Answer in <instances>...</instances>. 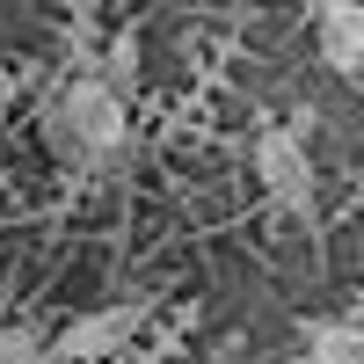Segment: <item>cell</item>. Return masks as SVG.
<instances>
[{"mask_svg": "<svg viewBox=\"0 0 364 364\" xmlns=\"http://www.w3.org/2000/svg\"><path fill=\"white\" fill-rule=\"evenodd\" d=\"M146 328V306L132 299V306H102V314H80L73 328H58V343H51V357L58 364H102V357H117L132 336Z\"/></svg>", "mask_w": 364, "mask_h": 364, "instance_id": "obj_3", "label": "cell"}, {"mask_svg": "<svg viewBox=\"0 0 364 364\" xmlns=\"http://www.w3.org/2000/svg\"><path fill=\"white\" fill-rule=\"evenodd\" d=\"M102 80L117 87V95H132L139 87V37L124 29V37H109V51H102Z\"/></svg>", "mask_w": 364, "mask_h": 364, "instance_id": "obj_6", "label": "cell"}, {"mask_svg": "<svg viewBox=\"0 0 364 364\" xmlns=\"http://www.w3.org/2000/svg\"><path fill=\"white\" fill-rule=\"evenodd\" d=\"M8 95H15V73H0V109H8Z\"/></svg>", "mask_w": 364, "mask_h": 364, "instance_id": "obj_8", "label": "cell"}, {"mask_svg": "<svg viewBox=\"0 0 364 364\" xmlns=\"http://www.w3.org/2000/svg\"><path fill=\"white\" fill-rule=\"evenodd\" d=\"M306 364H364V328L357 321H314L306 328Z\"/></svg>", "mask_w": 364, "mask_h": 364, "instance_id": "obj_5", "label": "cell"}, {"mask_svg": "<svg viewBox=\"0 0 364 364\" xmlns=\"http://www.w3.org/2000/svg\"><path fill=\"white\" fill-rule=\"evenodd\" d=\"M0 364H58L29 328H0Z\"/></svg>", "mask_w": 364, "mask_h": 364, "instance_id": "obj_7", "label": "cell"}, {"mask_svg": "<svg viewBox=\"0 0 364 364\" xmlns=\"http://www.w3.org/2000/svg\"><path fill=\"white\" fill-rule=\"evenodd\" d=\"M255 182H262V197L277 211H314V154H306V139L269 124L255 139Z\"/></svg>", "mask_w": 364, "mask_h": 364, "instance_id": "obj_2", "label": "cell"}, {"mask_svg": "<svg viewBox=\"0 0 364 364\" xmlns=\"http://www.w3.org/2000/svg\"><path fill=\"white\" fill-rule=\"evenodd\" d=\"M314 37H321V58L343 80H364V0H321Z\"/></svg>", "mask_w": 364, "mask_h": 364, "instance_id": "obj_4", "label": "cell"}, {"mask_svg": "<svg viewBox=\"0 0 364 364\" xmlns=\"http://www.w3.org/2000/svg\"><path fill=\"white\" fill-rule=\"evenodd\" d=\"M44 132H51V146L73 168H87V161H102V154L124 146V95H117L102 73H80L73 87H58V102L44 109Z\"/></svg>", "mask_w": 364, "mask_h": 364, "instance_id": "obj_1", "label": "cell"}]
</instances>
